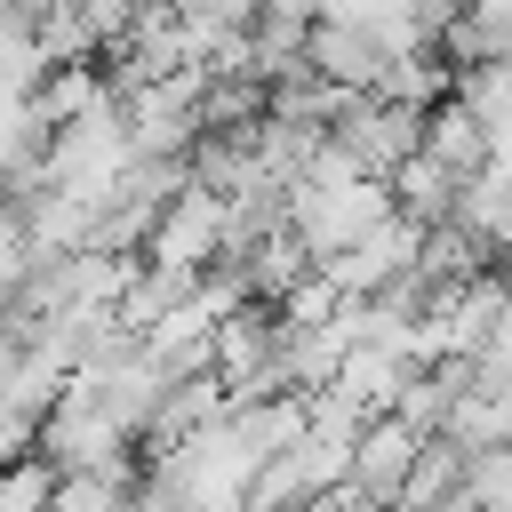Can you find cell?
I'll list each match as a JSON object with an SVG mask.
<instances>
[{
    "label": "cell",
    "mask_w": 512,
    "mask_h": 512,
    "mask_svg": "<svg viewBox=\"0 0 512 512\" xmlns=\"http://www.w3.org/2000/svg\"><path fill=\"white\" fill-rule=\"evenodd\" d=\"M224 256H232V192H216V184H200L184 168V184L160 200V216L144 232V264H160V272H208Z\"/></svg>",
    "instance_id": "cell-1"
},
{
    "label": "cell",
    "mask_w": 512,
    "mask_h": 512,
    "mask_svg": "<svg viewBox=\"0 0 512 512\" xmlns=\"http://www.w3.org/2000/svg\"><path fill=\"white\" fill-rule=\"evenodd\" d=\"M416 448H424V432H416L400 408H376V416H360V432H352V480L392 512V496H400V480H408Z\"/></svg>",
    "instance_id": "cell-2"
},
{
    "label": "cell",
    "mask_w": 512,
    "mask_h": 512,
    "mask_svg": "<svg viewBox=\"0 0 512 512\" xmlns=\"http://www.w3.org/2000/svg\"><path fill=\"white\" fill-rule=\"evenodd\" d=\"M400 384H408V360L392 352V344H344V360H336V376H328V392H344L360 416H376V408H392L400 400Z\"/></svg>",
    "instance_id": "cell-3"
},
{
    "label": "cell",
    "mask_w": 512,
    "mask_h": 512,
    "mask_svg": "<svg viewBox=\"0 0 512 512\" xmlns=\"http://www.w3.org/2000/svg\"><path fill=\"white\" fill-rule=\"evenodd\" d=\"M384 192H392V208H400L408 224H440V216H456V168H440L432 152L392 160V168H384Z\"/></svg>",
    "instance_id": "cell-4"
},
{
    "label": "cell",
    "mask_w": 512,
    "mask_h": 512,
    "mask_svg": "<svg viewBox=\"0 0 512 512\" xmlns=\"http://www.w3.org/2000/svg\"><path fill=\"white\" fill-rule=\"evenodd\" d=\"M416 152H432L440 168H456V176H472L480 160H488V128L456 104V96H440V104H424V136H416Z\"/></svg>",
    "instance_id": "cell-5"
},
{
    "label": "cell",
    "mask_w": 512,
    "mask_h": 512,
    "mask_svg": "<svg viewBox=\"0 0 512 512\" xmlns=\"http://www.w3.org/2000/svg\"><path fill=\"white\" fill-rule=\"evenodd\" d=\"M48 512H136V472H64Z\"/></svg>",
    "instance_id": "cell-6"
},
{
    "label": "cell",
    "mask_w": 512,
    "mask_h": 512,
    "mask_svg": "<svg viewBox=\"0 0 512 512\" xmlns=\"http://www.w3.org/2000/svg\"><path fill=\"white\" fill-rule=\"evenodd\" d=\"M56 464L40 456V448H24V456H0V512H48L56 504Z\"/></svg>",
    "instance_id": "cell-7"
}]
</instances>
